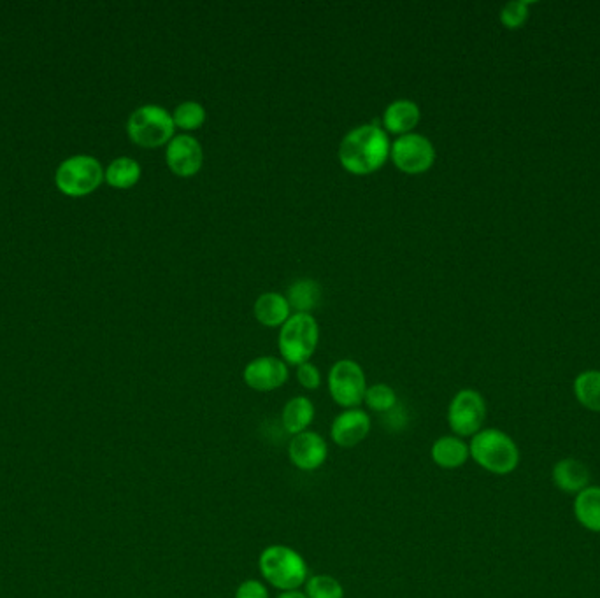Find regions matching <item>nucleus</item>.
Listing matches in <instances>:
<instances>
[{
  "mask_svg": "<svg viewBox=\"0 0 600 598\" xmlns=\"http://www.w3.org/2000/svg\"><path fill=\"white\" fill-rule=\"evenodd\" d=\"M420 118H422L420 107L413 100H393L383 113V127H385V132H390L395 136H408V134H413V130L418 127Z\"/></svg>",
  "mask_w": 600,
  "mask_h": 598,
  "instance_id": "obj_14",
  "label": "nucleus"
},
{
  "mask_svg": "<svg viewBox=\"0 0 600 598\" xmlns=\"http://www.w3.org/2000/svg\"><path fill=\"white\" fill-rule=\"evenodd\" d=\"M572 388L581 406L592 413H600V371L581 372L574 379Z\"/></svg>",
  "mask_w": 600,
  "mask_h": 598,
  "instance_id": "obj_22",
  "label": "nucleus"
},
{
  "mask_svg": "<svg viewBox=\"0 0 600 598\" xmlns=\"http://www.w3.org/2000/svg\"><path fill=\"white\" fill-rule=\"evenodd\" d=\"M286 300L295 313L311 314L322 300V288L313 279H299L290 286Z\"/></svg>",
  "mask_w": 600,
  "mask_h": 598,
  "instance_id": "obj_20",
  "label": "nucleus"
},
{
  "mask_svg": "<svg viewBox=\"0 0 600 598\" xmlns=\"http://www.w3.org/2000/svg\"><path fill=\"white\" fill-rule=\"evenodd\" d=\"M574 516L588 532L600 534V486H588L574 499Z\"/></svg>",
  "mask_w": 600,
  "mask_h": 598,
  "instance_id": "obj_19",
  "label": "nucleus"
},
{
  "mask_svg": "<svg viewBox=\"0 0 600 598\" xmlns=\"http://www.w3.org/2000/svg\"><path fill=\"white\" fill-rule=\"evenodd\" d=\"M364 404L372 413L388 414L399 406V399H397V392L393 390L392 386L378 383V385L367 388Z\"/></svg>",
  "mask_w": 600,
  "mask_h": 598,
  "instance_id": "obj_24",
  "label": "nucleus"
},
{
  "mask_svg": "<svg viewBox=\"0 0 600 598\" xmlns=\"http://www.w3.org/2000/svg\"><path fill=\"white\" fill-rule=\"evenodd\" d=\"M320 342V328L313 314L295 313L279 330L278 348L286 365L306 364L315 355Z\"/></svg>",
  "mask_w": 600,
  "mask_h": 598,
  "instance_id": "obj_4",
  "label": "nucleus"
},
{
  "mask_svg": "<svg viewBox=\"0 0 600 598\" xmlns=\"http://www.w3.org/2000/svg\"><path fill=\"white\" fill-rule=\"evenodd\" d=\"M390 139L383 127L365 123L351 130L339 144V162L353 176H369L378 172L390 158Z\"/></svg>",
  "mask_w": 600,
  "mask_h": 598,
  "instance_id": "obj_1",
  "label": "nucleus"
},
{
  "mask_svg": "<svg viewBox=\"0 0 600 598\" xmlns=\"http://www.w3.org/2000/svg\"><path fill=\"white\" fill-rule=\"evenodd\" d=\"M365 372L355 360H339L329 372V393L337 406L343 409H355L364 404L367 392Z\"/></svg>",
  "mask_w": 600,
  "mask_h": 598,
  "instance_id": "obj_7",
  "label": "nucleus"
},
{
  "mask_svg": "<svg viewBox=\"0 0 600 598\" xmlns=\"http://www.w3.org/2000/svg\"><path fill=\"white\" fill-rule=\"evenodd\" d=\"M371 428V416L367 411L360 407L344 409L343 413L337 414L336 420L332 421L330 437L339 448L351 449L369 437Z\"/></svg>",
  "mask_w": 600,
  "mask_h": 598,
  "instance_id": "obj_13",
  "label": "nucleus"
},
{
  "mask_svg": "<svg viewBox=\"0 0 600 598\" xmlns=\"http://www.w3.org/2000/svg\"><path fill=\"white\" fill-rule=\"evenodd\" d=\"M165 162L178 178H192L199 174L204 164V150L195 137L183 134L174 136L165 150Z\"/></svg>",
  "mask_w": 600,
  "mask_h": 598,
  "instance_id": "obj_12",
  "label": "nucleus"
},
{
  "mask_svg": "<svg viewBox=\"0 0 600 598\" xmlns=\"http://www.w3.org/2000/svg\"><path fill=\"white\" fill-rule=\"evenodd\" d=\"M206 116H208L206 107L199 104V102H195V100L181 102L172 114L176 129L185 130V132L199 130L206 123Z\"/></svg>",
  "mask_w": 600,
  "mask_h": 598,
  "instance_id": "obj_23",
  "label": "nucleus"
},
{
  "mask_svg": "<svg viewBox=\"0 0 600 598\" xmlns=\"http://www.w3.org/2000/svg\"><path fill=\"white\" fill-rule=\"evenodd\" d=\"M432 462L444 470L460 469L471 458L469 444L457 435H443L430 448Z\"/></svg>",
  "mask_w": 600,
  "mask_h": 598,
  "instance_id": "obj_15",
  "label": "nucleus"
},
{
  "mask_svg": "<svg viewBox=\"0 0 600 598\" xmlns=\"http://www.w3.org/2000/svg\"><path fill=\"white\" fill-rule=\"evenodd\" d=\"M258 570L265 583L281 593L300 590L309 577L304 556L285 544L267 546L258 556Z\"/></svg>",
  "mask_w": 600,
  "mask_h": 598,
  "instance_id": "obj_2",
  "label": "nucleus"
},
{
  "mask_svg": "<svg viewBox=\"0 0 600 598\" xmlns=\"http://www.w3.org/2000/svg\"><path fill=\"white\" fill-rule=\"evenodd\" d=\"M297 381H299L302 388L313 392V390H318L322 386V374H320V369L316 365L306 362V364L297 367Z\"/></svg>",
  "mask_w": 600,
  "mask_h": 598,
  "instance_id": "obj_27",
  "label": "nucleus"
},
{
  "mask_svg": "<svg viewBox=\"0 0 600 598\" xmlns=\"http://www.w3.org/2000/svg\"><path fill=\"white\" fill-rule=\"evenodd\" d=\"M469 453L481 469L495 476L513 474L520 465V449L499 428H483L471 437Z\"/></svg>",
  "mask_w": 600,
  "mask_h": 598,
  "instance_id": "obj_3",
  "label": "nucleus"
},
{
  "mask_svg": "<svg viewBox=\"0 0 600 598\" xmlns=\"http://www.w3.org/2000/svg\"><path fill=\"white\" fill-rule=\"evenodd\" d=\"M276 598H308L304 595V591L295 590V591H283V593H279Z\"/></svg>",
  "mask_w": 600,
  "mask_h": 598,
  "instance_id": "obj_29",
  "label": "nucleus"
},
{
  "mask_svg": "<svg viewBox=\"0 0 600 598\" xmlns=\"http://www.w3.org/2000/svg\"><path fill=\"white\" fill-rule=\"evenodd\" d=\"M315 404L311 399L299 395L286 402L283 411H281V425L285 428L286 434L299 435L306 432L315 421Z\"/></svg>",
  "mask_w": 600,
  "mask_h": 598,
  "instance_id": "obj_18",
  "label": "nucleus"
},
{
  "mask_svg": "<svg viewBox=\"0 0 600 598\" xmlns=\"http://www.w3.org/2000/svg\"><path fill=\"white\" fill-rule=\"evenodd\" d=\"M104 179L116 190H129L141 179V165L137 164L134 158H116L104 171Z\"/></svg>",
  "mask_w": 600,
  "mask_h": 598,
  "instance_id": "obj_21",
  "label": "nucleus"
},
{
  "mask_svg": "<svg viewBox=\"0 0 600 598\" xmlns=\"http://www.w3.org/2000/svg\"><path fill=\"white\" fill-rule=\"evenodd\" d=\"M292 307L288 304L285 295L276 292H267L255 300L253 314L255 320L267 328H281L286 320L292 316Z\"/></svg>",
  "mask_w": 600,
  "mask_h": 598,
  "instance_id": "obj_17",
  "label": "nucleus"
},
{
  "mask_svg": "<svg viewBox=\"0 0 600 598\" xmlns=\"http://www.w3.org/2000/svg\"><path fill=\"white\" fill-rule=\"evenodd\" d=\"M104 181V169L97 158L76 155L58 165L55 183L69 197H85L95 192Z\"/></svg>",
  "mask_w": 600,
  "mask_h": 598,
  "instance_id": "obj_6",
  "label": "nucleus"
},
{
  "mask_svg": "<svg viewBox=\"0 0 600 598\" xmlns=\"http://www.w3.org/2000/svg\"><path fill=\"white\" fill-rule=\"evenodd\" d=\"M590 479H592L590 470L585 463L576 458H562L553 467V483L558 490L565 493L578 495L579 492H583L590 486Z\"/></svg>",
  "mask_w": 600,
  "mask_h": 598,
  "instance_id": "obj_16",
  "label": "nucleus"
},
{
  "mask_svg": "<svg viewBox=\"0 0 600 598\" xmlns=\"http://www.w3.org/2000/svg\"><path fill=\"white\" fill-rule=\"evenodd\" d=\"M486 402L481 393L465 388L451 399L448 406V425L457 437H474L483 430Z\"/></svg>",
  "mask_w": 600,
  "mask_h": 598,
  "instance_id": "obj_8",
  "label": "nucleus"
},
{
  "mask_svg": "<svg viewBox=\"0 0 600 598\" xmlns=\"http://www.w3.org/2000/svg\"><path fill=\"white\" fill-rule=\"evenodd\" d=\"M288 458L295 469L302 472H313L322 467L329 458V444L323 435L313 430H306L293 435L288 444Z\"/></svg>",
  "mask_w": 600,
  "mask_h": 598,
  "instance_id": "obj_11",
  "label": "nucleus"
},
{
  "mask_svg": "<svg viewBox=\"0 0 600 598\" xmlns=\"http://www.w3.org/2000/svg\"><path fill=\"white\" fill-rule=\"evenodd\" d=\"M530 2L527 0H515L506 4L500 11V22L508 29L516 30L522 27L523 23L529 18Z\"/></svg>",
  "mask_w": 600,
  "mask_h": 598,
  "instance_id": "obj_26",
  "label": "nucleus"
},
{
  "mask_svg": "<svg viewBox=\"0 0 600 598\" xmlns=\"http://www.w3.org/2000/svg\"><path fill=\"white\" fill-rule=\"evenodd\" d=\"M234 598H271V593H269V588H267L264 581L246 579L237 586Z\"/></svg>",
  "mask_w": 600,
  "mask_h": 598,
  "instance_id": "obj_28",
  "label": "nucleus"
},
{
  "mask_svg": "<svg viewBox=\"0 0 600 598\" xmlns=\"http://www.w3.org/2000/svg\"><path fill=\"white\" fill-rule=\"evenodd\" d=\"M390 158L400 172L418 176L432 169L436 162V148L429 137L413 132L393 141Z\"/></svg>",
  "mask_w": 600,
  "mask_h": 598,
  "instance_id": "obj_9",
  "label": "nucleus"
},
{
  "mask_svg": "<svg viewBox=\"0 0 600 598\" xmlns=\"http://www.w3.org/2000/svg\"><path fill=\"white\" fill-rule=\"evenodd\" d=\"M290 378L288 365L276 356H260L251 360L250 364L244 367V383L251 390L260 393L274 392L281 386L286 385Z\"/></svg>",
  "mask_w": 600,
  "mask_h": 598,
  "instance_id": "obj_10",
  "label": "nucleus"
},
{
  "mask_svg": "<svg viewBox=\"0 0 600 598\" xmlns=\"http://www.w3.org/2000/svg\"><path fill=\"white\" fill-rule=\"evenodd\" d=\"M304 595L308 598H344L343 584L329 574L308 577L304 584Z\"/></svg>",
  "mask_w": 600,
  "mask_h": 598,
  "instance_id": "obj_25",
  "label": "nucleus"
},
{
  "mask_svg": "<svg viewBox=\"0 0 600 598\" xmlns=\"http://www.w3.org/2000/svg\"><path fill=\"white\" fill-rule=\"evenodd\" d=\"M174 118L165 107L148 104L130 114L127 134L141 148H160L174 139Z\"/></svg>",
  "mask_w": 600,
  "mask_h": 598,
  "instance_id": "obj_5",
  "label": "nucleus"
}]
</instances>
